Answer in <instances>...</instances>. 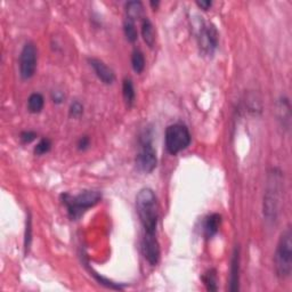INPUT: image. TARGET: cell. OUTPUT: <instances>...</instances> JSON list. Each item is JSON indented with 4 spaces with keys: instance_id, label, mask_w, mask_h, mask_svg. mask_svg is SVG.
<instances>
[{
    "instance_id": "8992f818",
    "label": "cell",
    "mask_w": 292,
    "mask_h": 292,
    "mask_svg": "<svg viewBox=\"0 0 292 292\" xmlns=\"http://www.w3.org/2000/svg\"><path fill=\"white\" fill-rule=\"evenodd\" d=\"M156 152L153 147L151 136L145 132V135H143L141 138V147L136 156V166L140 171L144 174H150L156 168Z\"/></svg>"
},
{
    "instance_id": "7a4b0ae2",
    "label": "cell",
    "mask_w": 292,
    "mask_h": 292,
    "mask_svg": "<svg viewBox=\"0 0 292 292\" xmlns=\"http://www.w3.org/2000/svg\"><path fill=\"white\" fill-rule=\"evenodd\" d=\"M136 209L145 234H156L159 207L153 190L142 189L136 196Z\"/></svg>"
},
{
    "instance_id": "4fadbf2b",
    "label": "cell",
    "mask_w": 292,
    "mask_h": 292,
    "mask_svg": "<svg viewBox=\"0 0 292 292\" xmlns=\"http://www.w3.org/2000/svg\"><path fill=\"white\" fill-rule=\"evenodd\" d=\"M277 113H279V118L282 122V126L286 129H289L291 121V112H290V102L286 97H281L279 103H277Z\"/></svg>"
},
{
    "instance_id": "603a6c76",
    "label": "cell",
    "mask_w": 292,
    "mask_h": 292,
    "mask_svg": "<svg viewBox=\"0 0 292 292\" xmlns=\"http://www.w3.org/2000/svg\"><path fill=\"white\" fill-rule=\"evenodd\" d=\"M84 113V107L83 104L78 100H75L72 104H71L70 107V116L73 117V118H79L81 114Z\"/></svg>"
},
{
    "instance_id": "9c48e42d",
    "label": "cell",
    "mask_w": 292,
    "mask_h": 292,
    "mask_svg": "<svg viewBox=\"0 0 292 292\" xmlns=\"http://www.w3.org/2000/svg\"><path fill=\"white\" fill-rule=\"evenodd\" d=\"M142 251L148 264L156 266L160 260V244L156 234H144L142 242Z\"/></svg>"
},
{
    "instance_id": "484cf974",
    "label": "cell",
    "mask_w": 292,
    "mask_h": 292,
    "mask_svg": "<svg viewBox=\"0 0 292 292\" xmlns=\"http://www.w3.org/2000/svg\"><path fill=\"white\" fill-rule=\"evenodd\" d=\"M52 99H54V103H62L64 99V95L61 92H54L52 93Z\"/></svg>"
},
{
    "instance_id": "52a82bcc",
    "label": "cell",
    "mask_w": 292,
    "mask_h": 292,
    "mask_svg": "<svg viewBox=\"0 0 292 292\" xmlns=\"http://www.w3.org/2000/svg\"><path fill=\"white\" fill-rule=\"evenodd\" d=\"M219 33L211 23H203L198 32V45L200 51L205 56H211L218 48Z\"/></svg>"
},
{
    "instance_id": "5b68a950",
    "label": "cell",
    "mask_w": 292,
    "mask_h": 292,
    "mask_svg": "<svg viewBox=\"0 0 292 292\" xmlns=\"http://www.w3.org/2000/svg\"><path fill=\"white\" fill-rule=\"evenodd\" d=\"M191 140H192V138H191L190 130L185 124H170V126L166 129V148L171 155L178 154L179 152L188 148L191 144Z\"/></svg>"
},
{
    "instance_id": "ffe728a7",
    "label": "cell",
    "mask_w": 292,
    "mask_h": 292,
    "mask_svg": "<svg viewBox=\"0 0 292 292\" xmlns=\"http://www.w3.org/2000/svg\"><path fill=\"white\" fill-rule=\"evenodd\" d=\"M123 32L129 42H135L137 40L138 35H137L136 26H135V22L127 20L126 18V21H124L123 23Z\"/></svg>"
},
{
    "instance_id": "277c9868",
    "label": "cell",
    "mask_w": 292,
    "mask_h": 292,
    "mask_svg": "<svg viewBox=\"0 0 292 292\" xmlns=\"http://www.w3.org/2000/svg\"><path fill=\"white\" fill-rule=\"evenodd\" d=\"M274 267L276 276L284 280L288 279L292 272V232L288 227L282 232L277 242L275 255H274Z\"/></svg>"
},
{
    "instance_id": "9a60e30c",
    "label": "cell",
    "mask_w": 292,
    "mask_h": 292,
    "mask_svg": "<svg viewBox=\"0 0 292 292\" xmlns=\"http://www.w3.org/2000/svg\"><path fill=\"white\" fill-rule=\"evenodd\" d=\"M122 95H123V99H124V102H126L127 107L131 108L132 105L135 104V100H136V92H135V87H134L131 79L123 80Z\"/></svg>"
},
{
    "instance_id": "44dd1931",
    "label": "cell",
    "mask_w": 292,
    "mask_h": 292,
    "mask_svg": "<svg viewBox=\"0 0 292 292\" xmlns=\"http://www.w3.org/2000/svg\"><path fill=\"white\" fill-rule=\"evenodd\" d=\"M32 241V220L31 216L29 214V216L26 218V226H25V234H24V250L25 255L29 252V249H30Z\"/></svg>"
},
{
    "instance_id": "6da1fadb",
    "label": "cell",
    "mask_w": 292,
    "mask_h": 292,
    "mask_svg": "<svg viewBox=\"0 0 292 292\" xmlns=\"http://www.w3.org/2000/svg\"><path fill=\"white\" fill-rule=\"evenodd\" d=\"M282 174L279 169H272L268 174L267 186L264 194L262 213L268 224H275L279 218L282 195Z\"/></svg>"
},
{
    "instance_id": "d6986e66",
    "label": "cell",
    "mask_w": 292,
    "mask_h": 292,
    "mask_svg": "<svg viewBox=\"0 0 292 292\" xmlns=\"http://www.w3.org/2000/svg\"><path fill=\"white\" fill-rule=\"evenodd\" d=\"M202 281L209 291H217V274L215 270L205 272L202 275Z\"/></svg>"
},
{
    "instance_id": "e0dca14e",
    "label": "cell",
    "mask_w": 292,
    "mask_h": 292,
    "mask_svg": "<svg viewBox=\"0 0 292 292\" xmlns=\"http://www.w3.org/2000/svg\"><path fill=\"white\" fill-rule=\"evenodd\" d=\"M45 107V98L39 93H33L28 99V110L31 113H39Z\"/></svg>"
},
{
    "instance_id": "2e32d148",
    "label": "cell",
    "mask_w": 292,
    "mask_h": 292,
    "mask_svg": "<svg viewBox=\"0 0 292 292\" xmlns=\"http://www.w3.org/2000/svg\"><path fill=\"white\" fill-rule=\"evenodd\" d=\"M127 20L135 22L143 15V4L141 2H129L126 4Z\"/></svg>"
},
{
    "instance_id": "7402d4cb",
    "label": "cell",
    "mask_w": 292,
    "mask_h": 292,
    "mask_svg": "<svg viewBox=\"0 0 292 292\" xmlns=\"http://www.w3.org/2000/svg\"><path fill=\"white\" fill-rule=\"evenodd\" d=\"M50 148H51V142L48 138H42L35 147V153L36 155H44L50 151Z\"/></svg>"
},
{
    "instance_id": "30bf717a",
    "label": "cell",
    "mask_w": 292,
    "mask_h": 292,
    "mask_svg": "<svg viewBox=\"0 0 292 292\" xmlns=\"http://www.w3.org/2000/svg\"><path fill=\"white\" fill-rule=\"evenodd\" d=\"M90 66H92L95 73L98 76V79L105 85H112L116 80V74H114L113 70L104 63L103 61L98 59H89L88 60Z\"/></svg>"
},
{
    "instance_id": "3957f363",
    "label": "cell",
    "mask_w": 292,
    "mask_h": 292,
    "mask_svg": "<svg viewBox=\"0 0 292 292\" xmlns=\"http://www.w3.org/2000/svg\"><path fill=\"white\" fill-rule=\"evenodd\" d=\"M102 200V193L99 191L88 190L76 195L65 193L62 195V202L68 209L69 217L72 220L79 219L88 209L96 205Z\"/></svg>"
},
{
    "instance_id": "ac0fdd59",
    "label": "cell",
    "mask_w": 292,
    "mask_h": 292,
    "mask_svg": "<svg viewBox=\"0 0 292 292\" xmlns=\"http://www.w3.org/2000/svg\"><path fill=\"white\" fill-rule=\"evenodd\" d=\"M131 66L136 73H142L145 69V57L140 49H135L131 54Z\"/></svg>"
},
{
    "instance_id": "4316f807",
    "label": "cell",
    "mask_w": 292,
    "mask_h": 292,
    "mask_svg": "<svg viewBox=\"0 0 292 292\" xmlns=\"http://www.w3.org/2000/svg\"><path fill=\"white\" fill-rule=\"evenodd\" d=\"M196 5H198L201 9H203V11H208V9H210V7L213 6V3L211 2H196Z\"/></svg>"
},
{
    "instance_id": "d4e9b609",
    "label": "cell",
    "mask_w": 292,
    "mask_h": 292,
    "mask_svg": "<svg viewBox=\"0 0 292 292\" xmlns=\"http://www.w3.org/2000/svg\"><path fill=\"white\" fill-rule=\"evenodd\" d=\"M89 144H90V140H89V137H87V136H83V137H81L80 140H79V142H78V148H79V150L85 151V150H87L88 146H89Z\"/></svg>"
},
{
    "instance_id": "8fae6325",
    "label": "cell",
    "mask_w": 292,
    "mask_h": 292,
    "mask_svg": "<svg viewBox=\"0 0 292 292\" xmlns=\"http://www.w3.org/2000/svg\"><path fill=\"white\" fill-rule=\"evenodd\" d=\"M240 248L234 249L231 260V274H229V291H238L240 289Z\"/></svg>"
},
{
    "instance_id": "cb8c5ba5",
    "label": "cell",
    "mask_w": 292,
    "mask_h": 292,
    "mask_svg": "<svg viewBox=\"0 0 292 292\" xmlns=\"http://www.w3.org/2000/svg\"><path fill=\"white\" fill-rule=\"evenodd\" d=\"M37 137V134L35 131H23L21 134V141L23 143H25V144H29V143H31L32 141H35Z\"/></svg>"
},
{
    "instance_id": "5bb4252c",
    "label": "cell",
    "mask_w": 292,
    "mask_h": 292,
    "mask_svg": "<svg viewBox=\"0 0 292 292\" xmlns=\"http://www.w3.org/2000/svg\"><path fill=\"white\" fill-rule=\"evenodd\" d=\"M142 37H143V40L145 41V44L152 48L153 46L155 45V29L154 25H153V23L151 22L150 18L145 17L144 20L142 22Z\"/></svg>"
},
{
    "instance_id": "7c38bea8",
    "label": "cell",
    "mask_w": 292,
    "mask_h": 292,
    "mask_svg": "<svg viewBox=\"0 0 292 292\" xmlns=\"http://www.w3.org/2000/svg\"><path fill=\"white\" fill-rule=\"evenodd\" d=\"M220 223H222V216L218 214H213L205 218L203 223L204 236L207 238L214 237L219 231Z\"/></svg>"
},
{
    "instance_id": "ba28073f",
    "label": "cell",
    "mask_w": 292,
    "mask_h": 292,
    "mask_svg": "<svg viewBox=\"0 0 292 292\" xmlns=\"http://www.w3.org/2000/svg\"><path fill=\"white\" fill-rule=\"evenodd\" d=\"M38 63V50L33 42L29 41L23 46L20 55V74L24 80L31 79L36 73Z\"/></svg>"
}]
</instances>
